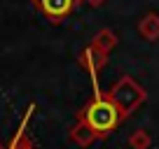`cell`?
<instances>
[{
	"label": "cell",
	"instance_id": "2",
	"mask_svg": "<svg viewBox=\"0 0 159 149\" xmlns=\"http://www.w3.org/2000/svg\"><path fill=\"white\" fill-rule=\"evenodd\" d=\"M108 100L117 107L119 117L124 119V117L134 114L136 109L143 105L145 89H143V86H138V84H136V79H131V77H122V79L110 89Z\"/></svg>",
	"mask_w": 159,
	"mask_h": 149
},
{
	"label": "cell",
	"instance_id": "8",
	"mask_svg": "<svg viewBox=\"0 0 159 149\" xmlns=\"http://www.w3.org/2000/svg\"><path fill=\"white\" fill-rule=\"evenodd\" d=\"M150 144H152V138H150L143 128L134 130V133L129 135V147H131V149H148Z\"/></svg>",
	"mask_w": 159,
	"mask_h": 149
},
{
	"label": "cell",
	"instance_id": "6",
	"mask_svg": "<svg viewBox=\"0 0 159 149\" xmlns=\"http://www.w3.org/2000/svg\"><path fill=\"white\" fill-rule=\"evenodd\" d=\"M138 33L150 42L159 40V14L157 12H148V14L138 21Z\"/></svg>",
	"mask_w": 159,
	"mask_h": 149
},
{
	"label": "cell",
	"instance_id": "3",
	"mask_svg": "<svg viewBox=\"0 0 159 149\" xmlns=\"http://www.w3.org/2000/svg\"><path fill=\"white\" fill-rule=\"evenodd\" d=\"M70 140H73L77 147H91V144L98 140V135L91 130V126H89V124H84V121L80 119L77 124L70 128Z\"/></svg>",
	"mask_w": 159,
	"mask_h": 149
},
{
	"label": "cell",
	"instance_id": "7",
	"mask_svg": "<svg viewBox=\"0 0 159 149\" xmlns=\"http://www.w3.org/2000/svg\"><path fill=\"white\" fill-rule=\"evenodd\" d=\"M94 47H98L103 54H110V51L117 47V37H115V33L112 30H108V28H103V30H98L96 33V37H94V42H91Z\"/></svg>",
	"mask_w": 159,
	"mask_h": 149
},
{
	"label": "cell",
	"instance_id": "4",
	"mask_svg": "<svg viewBox=\"0 0 159 149\" xmlns=\"http://www.w3.org/2000/svg\"><path fill=\"white\" fill-rule=\"evenodd\" d=\"M80 63L84 65L89 72H98V70L108 63V54H103L98 47L91 45V47H87V49H84V54L80 56Z\"/></svg>",
	"mask_w": 159,
	"mask_h": 149
},
{
	"label": "cell",
	"instance_id": "9",
	"mask_svg": "<svg viewBox=\"0 0 159 149\" xmlns=\"http://www.w3.org/2000/svg\"><path fill=\"white\" fill-rule=\"evenodd\" d=\"M87 2H89L91 7H101V5H103V2H105V0H87Z\"/></svg>",
	"mask_w": 159,
	"mask_h": 149
},
{
	"label": "cell",
	"instance_id": "10",
	"mask_svg": "<svg viewBox=\"0 0 159 149\" xmlns=\"http://www.w3.org/2000/svg\"><path fill=\"white\" fill-rule=\"evenodd\" d=\"M0 149H10V144H7V147H5V144H0Z\"/></svg>",
	"mask_w": 159,
	"mask_h": 149
},
{
	"label": "cell",
	"instance_id": "1",
	"mask_svg": "<svg viewBox=\"0 0 159 149\" xmlns=\"http://www.w3.org/2000/svg\"><path fill=\"white\" fill-rule=\"evenodd\" d=\"M80 119L84 121V124H89L91 130H94V133L98 135V140H101V138H105L108 133H112V128L119 124L122 117H119L117 107H115L108 98H101V96H98V98H94L84 107V112L80 114Z\"/></svg>",
	"mask_w": 159,
	"mask_h": 149
},
{
	"label": "cell",
	"instance_id": "5",
	"mask_svg": "<svg viewBox=\"0 0 159 149\" xmlns=\"http://www.w3.org/2000/svg\"><path fill=\"white\" fill-rule=\"evenodd\" d=\"M38 5L47 16H52L54 21H59L61 16H66L70 10H73V0H38Z\"/></svg>",
	"mask_w": 159,
	"mask_h": 149
}]
</instances>
